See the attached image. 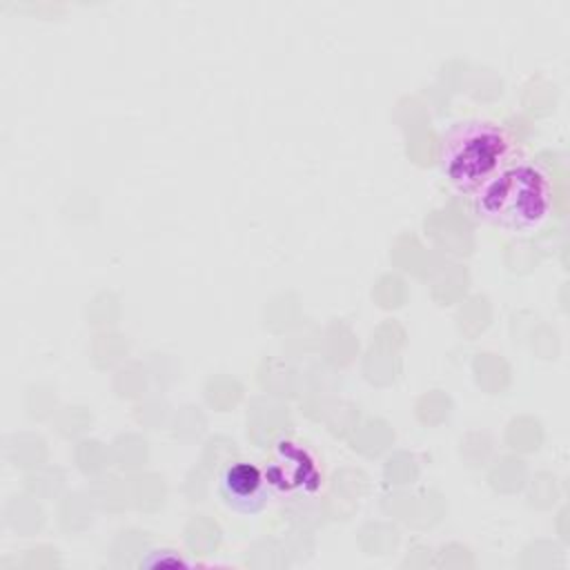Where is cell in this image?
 I'll return each instance as SVG.
<instances>
[{
  "mask_svg": "<svg viewBox=\"0 0 570 570\" xmlns=\"http://www.w3.org/2000/svg\"><path fill=\"white\" fill-rule=\"evenodd\" d=\"M468 203L490 229L512 238H530L552 225L559 209V185L550 167L521 156Z\"/></svg>",
  "mask_w": 570,
  "mask_h": 570,
  "instance_id": "cell-1",
  "label": "cell"
},
{
  "mask_svg": "<svg viewBox=\"0 0 570 570\" xmlns=\"http://www.w3.org/2000/svg\"><path fill=\"white\" fill-rule=\"evenodd\" d=\"M218 494L229 510L249 517L267 508L274 490L256 463L234 461L218 476Z\"/></svg>",
  "mask_w": 570,
  "mask_h": 570,
  "instance_id": "cell-3",
  "label": "cell"
},
{
  "mask_svg": "<svg viewBox=\"0 0 570 570\" xmlns=\"http://www.w3.org/2000/svg\"><path fill=\"white\" fill-rule=\"evenodd\" d=\"M521 156L519 140L508 125L492 118H465L443 134L439 171L445 185L468 200Z\"/></svg>",
  "mask_w": 570,
  "mask_h": 570,
  "instance_id": "cell-2",
  "label": "cell"
}]
</instances>
